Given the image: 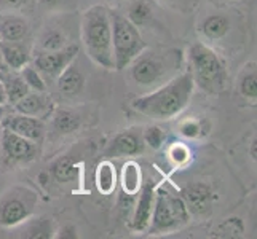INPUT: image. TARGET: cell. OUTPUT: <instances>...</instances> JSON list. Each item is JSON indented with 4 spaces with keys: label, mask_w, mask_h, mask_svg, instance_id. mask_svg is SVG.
<instances>
[{
    "label": "cell",
    "mask_w": 257,
    "mask_h": 239,
    "mask_svg": "<svg viewBox=\"0 0 257 239\" xmlns=\"http://www.w3.org/2000/svg\"><path fill=\"white\" fill-rule=\"evenodd\" d=\"M120 182L123 193H126L128 196H135L139 193L141 187H143V174H141V167L138 166V163L128 161L123 164Z\"/></svg>",
    "instance_id": "ffe728a7"
},
{
    "label": "cell",
    "mask_w": 257,
    "mask_h": 239,
    "mask_svg": "<svg viewBox=\"0 0 257 239\" xmlns=\"http://www.w3.org/2000/svg\"><path fill=\"white\" fill-rule=\"evenodd\" d=\"M190 220V212L185 206L181 194H176L165 187L155 188V204L150 225L147 228L149 234H166L181 229Z\"/></svg>",
    "instance_id": "5b68a950"
},
{
    "label": "cell",
    "mask_w": 257,
    "mask_h": 239,
    "mask_svg": "<svg viewBox=\"0 0 257 239\" xmlns=\"http://www.w3.org/2000/svg\"><path fill=\"white\" fill-rule=\"evenodd\" d=\"M128 20L139 26H144L147 21L152 20V7H150L149 0H131L128 7Z\"/></svg>",
    "instance_id": "d4e9b609"
},
{
    "label": "cell",
    "mask_w": 257,
    "mask_h": 239,
    "mask_svg": "<svg viewBox=\"0 0 257 239\" xmlns=\"http://www.w3.org/2000/svg\"><path fill=\"white\" fill-rule=\"evenodd\" d=\"M20 74L23 77V80L26 82V85L29 86L31 91H40V93H47L48 90V85L45 82V78L42 77V74L39 72L37 69L34 67V64H26L21 70Z\"/></svg>",
    "instance_id": "4316f807"
},
{
    "label": "cell",
    "mask_w": 257,
    "mask_h": 239,
    "mask_svg": "<svg viewBox=\"0 0 257 239\" xmlns=\"http://www.w3.org/2000/svg\"><path fill=\"white\" fill-rule=\"evenodd\" d=\"M0 42H2V39H0ZM5 63H4V58H2V51H0V70H5Z\"/></svg>",
    "instance_id": "8d00e7d4"
},
{
    "label": "cell",
    "mask_w": 257,
    "mask_h": 239,
    "mask_svg": "<svg viewBox=\"0 0 257 239\" xmlns=\"http://www.w3.org/2000/svg\"><path fill=\"white\" fill-rule=\"evenodd\" d=\"M31 26L26 18L16 12L0 13V39L5 42H26L29 37Z\"/></svg>",
    "instance_id": "5bb4252c"
},
{
    "label": "cell",
    "mask_w": 257,
    "mask_h": 239,
    "mask_svg": "<svg viewBox=\"0 0 257 239\" xmlns=\"http://www.w3.org/2000/svg\"><path fill=\"white\" fill-rule=\"evenodd\" d=\"M78 55V45L67 43L66 47L55 51H39L34 56V67L47 80H56L63 70L72 64Z\"/></svg>",
    "instance_id": "ba28073f"
},
{
    "label": "cell",
    "mask_w": 257,
    "mask_h": 239,
    "mask_svg": "<svg viewBox=\"0 0 257 239\" xmlns=\"http://www.w3.org/2000/svg\"><path fill=\"white\" fill-rule=\"evenodd\" d=\"M203 131H205V128H203L201 121L195 120V118H187L181 121L179 125V134L187 137V139H198L203 136Z\"/></svg>",
    "instance_id": "f1b7e54d"
},
{
    "label": "cell",
    "mask_w": 257,
    "mask_h": 239,
    "mask_svg": "<svg viewBox=\"0 0 257 239\" xmlns=\"http://www.w3.org/2000/svg\"><path fill=\"white\" fill-rule=\"evenodd\" d=\"M51 175L59 183H70L77 179V166L69 156L59 158L51 166Z\"/></svg>",
    "instance_id": "cb8c5ba5"
},
{
    "label": "cell",
    "mask_w": 257,
    "mask_h": 239,
    "mask_svg": "<svg viewBox=\"0 0 257 239\" xmlns=\"http://www.w3.org/2000/svg\"><path fill=\"white\" fill-rule=\"evenodd\" d=\"M39 2L43 7H47V8H56V7H59L61 4H63L64 0H39Z\"/></svg>",
    "instance_id": "836d02e7"
},
{
    "label": "cell",
    "mask_w": 257,
    "mask_h": 239,
    "mask_svg": "<svg viewBox=\"0 0 257 239\" xmlns=\"http://www.w3.org/2000/svg\"><path fill=\"white\" fill-rule=\"evenodd\" d=\"M5 104H7V96L2 88V83H0V105H5Z\"/></svg>",
    "instance_id": "e575fe53"
},
{
    "label": "cell",
    "mask_w": 257,
    "mask_h": 239,
    "mask_svg": "<svg viewBox=\"0 0 257 239\" xmlns=\"http://www.w3.org/2000/svg\"><path fill=\"white\" fill-rule=\"evenodd\" d=\"M56 237H63V239H66V237H69V239H75V237H78V234H77V228L74 226V225H64L61 229H56Z\"/></svg>",
    "instance_id": "d6a6232c"
},
{
    "label": "cell",
    "mask_w": 257,
    "mask_h": 239,
    "mask_svg": "<svg viewBox=\"0 0 257 239\" xmlns=\"http://www.w3.org/2000/svg\"><path fill=\"white\" fill-rule=\"evenodd\" d=\"M155 185L152 182H147L139 190V198L136 202L135 212H133L131 218V229L136 233H144L150 225V218H152L154 204H155Z\"/></svg>",
    "instance_id": "4fadbf2b"
},
{
    "label": "cell",
    "mask_w": 257,
    "mask_h": 239,
    "mask_svg": "<svg viewBox=\"0 0 257 239\" xmlns=\"http://www.w3.org/2000/svg\"><path fill=\"white\" fill-rule=\"evenodd\" d=\"M51 99L47 96V93L40 91H29L24 97L13 104L15 112L29 115V117H37V118H47L51 115Z\"/></svg>",
    "instance_id": "9a60e30c"
},
{
    "label": "cell",
    "mask_w": 257,
    "mask_h": 239,
    "mask_svg": "<svg viewBox=\"0 0 257 239\" xmlns=\"http://www.w3.org/2000/svg\"><path fill=\"white\" fill-rule=\"evenodd\" d=\"M39 194L24 185H15L0 196V226L16 228L35 214Z\"/></svg>",
    "instance_id": "52a82bcc"
},
{
    "label": "cell",
    "mask_w": 257,
    "mask_h": 239,
    "mask_svg": "<svg viewBox=\"0 0 257 239\" xmlns=\"http://www.w3.org/2000/svg\"><path fill=\"white\" fill-rule=\"evenodd\" d=\"M0 83H2V88L7 96V102L15 104L28 94L31 90L29 86L26 85V82L23 80L20 70H0Z\"/></svg>",
    "instance_id": "ac0fdd59"
},
{
    "label": "cell",
    "mask_w": 257,
    "mask_h": 239,
    "mask_svg": "<svg viewBox=\"0 0 257 239\" xmlns=\"http://www.w3.org/2000/svg\"><path fill=\"white\" fill-rule=\"evenodd\" d=\"M181 198L184 199L185 206H187L190 215H208L212 204H214L216 194L212 188L205 182H193L184 187L181 191Z\"/></svg>",
    "instance_id": "30bf717a"
},
{
    "label": "cell",
    "mask_w": 257,
    "mask_h": 239,
    "mask_svg": "<svg viewBox=\"0 0 257 239\" xmlns=\"http://www.w3.org/2000/svg\"><path fill=\"white\" fill-rule=\"evenodd\" d=\"M230 31V20L224 15L208 16L201 24V32L208 40H220L224 39Z\"/></svg>",
    "instance_id": "7402d4cb"
},
{
    "label": "cell",
    "mask_w": 257,
    "mask_h": 239,
    "mask_svg": "<svg viewBox=\"0 0 257 239\" xmlns=\"http://www.w3.org/2000/svg\"><path fill=\"white\" fill-rule=\"evenodd\" d=\"M187 61L195 86L206 94H220L227 86L228 72L224 59L201 42H195L187 50Z\"/></svg>",
    "instance_id": "3957f363"
},
{
    "label": "cell",
    "mask_w": 257,
    "mask_h": 239,
    "mask_svg": "<svg viewBox=\"0 0 257 239\" xmlns=\"http://www.w3.org/2000/svg\"><path fill=\"white\" fill-rule=\"evenodd\" d=\"M146 142L141 129H128L113 137L105 150L107 158H123V156H138L144 153Z\"/></svg>",
    "instance_id": "7c38bea8"
},
{
    "label": "cell",
    "mask_w": 257,
    "mask_h": 239,
    "mask_svg": "<svg viewBox=\"0 0 257 239\" xmlns=\"http://www.w3.org/2000/svg\"><path fill=\"white\" fill-rule=\"evenodd\" d=\"M18 229V237L26 239H50L56 236V226L51 217L40 215V217H29L23 222Z\"/></svg>",
    "instance_id": "2e32d148"
},
{
    "label": "cell",
    "mask_w": 257,
    "mask_h": 239,
    "mask_svg": "<svg viewBox=\"0 0 257 239\" xmlns=\"http://www.w3.org/2000/svg\"><path fill=\"white\" fill-rule=\"evenodd\" d=\"M0 132H2V125H0Z\"/></svg>",
    "instance_id": "f35d334b"
},
{
    "label": "cell",
    "mask_w": 257,
    "mask_h": 239,
    "mask_svg": "<svg viewBox=\"0 0 257 239\" xmlns=\"http://www.w3.org/2000/svg\"><path fill=\"white\" fill-rule=\"evenodd\" d=\"M143 137L146 145H149L150 148H160L165 142V132L158 128V126H149L143 131Z\"/></svg>",
    "instance_id": "f546056e"
},
{
    "label": "cell",
    "mask_w": 257,
    "mask_h": 239,
    "mask_svg": "<svg viewBox=\"0 0 257 239\" xmlns=\"http://www.w3.org/2000/svg\"><path fill=\"white\" fill-rule=\"evenodd\" d=\"M80 126V115L66 107H58L53 112V128L59 134H69Z\"/></svg>",
    "instance_id": "44dd1931"
},
{
    "label": "cell",
    "mask_w": 257,
    "mask_h": 239,
    "mask_svg": "<svg viewBox=\"0 0 257 239\" xmlns=\"http://www.w3.org/2000/svg\"><path fill=\"white\" fill-rule=\"evenodd\" d=\"M67 45V37L58 29H45L39 39L40 51H55Z\"/></svg>",
    "instance_id": "484cf974"
},
{
    "label": "cell",
    "mask_w": 257,
    "mask_h": 239,
    "mask_svg": "<svg viewBox=\"0 0 257 239\" xmlns=\"http://www.w3.org/2000/svg\"><path fill=\"white\" fill-rule=\"evenodd\" d=\"M195 90L190 70L171 77L165 85L152 93L138 96L133 99L131 107L138 113L157 121H168L181 115L192 101Z\"/></svg>",
    "instance_id": "6da1fadb"
},
{
    "label": "cell",
    "mask_w": 257,
    "mask_h": 239,
    "mask_svg": "<svg viewBox=\"0 0 257 239\" xmlns=\"http://www.w3.org/2000/svg\"><path fill=\"white\" fill-rule=\"evenodd\" d=\"M181 64V51H143L130 64L133 80L141 86H155Z\"/></svg>",
    "instance_id": "8992f818"
},
{
    "label": "cell",
    "mask_w": 257,
    "mask_h": 239,
    "mask_svg": "<svg viewBox=\"0 0 257 239\" xmlns=\"http://www.w3.org/2000/svg\"><path fill=\"white\" fill-rule=\"evenodd\" d=\"M59 91L67 97H75L83 91L85 86V75L77 66L69 64L63 72L56 78Z\"/></svg>",
    "instance_id": "d6986e66"
},
{
    "label": "cell",
    "mask_w": 257,
    "mask_h": 239,
    "mask_svg": "<svg viewBox=\"0 0 257 239\" xmlns=\"http://www.w3.org/2000/svg\"><path fill=\"white\" fill-rule=\"evenodd\" d=\"M80 32L88 58L105 70H115L109 8L101 4L88 8L82 16Z\"/></svg>",
    "instance_id": "7a4b0ae2"
},
{
    "label": "cell",
    "mask_w": 257,
    "mask_h": 239,
    "mask_svg": "<svg viewBox=\"0 0 257 239\" xmlns=\"http://www.w3.org/2000/svg\"><path fill=\"white\" fill-rule=\"evenodd\" d=\"M249 152H251V156H252V159L255 161V137H254V140L251 142V148H249Z\"/></svg>",
    "instance_id": "d590c367"
},
{
    "label": "cell",
    "mask_w": 257,
    "mask_h": 239,
    "mask_svg": "<svg viewBox=\"0 0 257 239\" xmlns=\"http://www.w3.org/2000/svg\"><path fill=\"white\" fill-rule=\"evenodd\" d=\"M240 93L246 99L255 101L257 97V74L255 64H249L244 72L240 75Z\"/></svg>",
    "instance_id": "83f0119b"
},
{
    "label": "cell",
    "mask_w": 257,
    "mask_h": 239,
    "mask_svg": "<svg viewBox=\"0 0 257 239\" xmlns=\"http://www.w3.org/2000/svg\"><path fill=\"white\" fill-rule=\"evenodd\" d=\"M0 51L5 67L10 70H21L26 64L31 63L32 53L26 42H0Z\"/></svg>",
    "instance_id": "e0dca14e"
},
{
    "label": "cell",
    "mask_w": 257,
    "mask_h": 239,
    "mask_svg": "<svg viewBox=\"0 0 257 239\" xmlns=\"http://www.w3.org/2000/svg\"><path fill=\"white\" fill-rule=\"evenodd\" d=\"M35 4V0H0L2 12H23Z\"/></svg>",
    "instance_id": "1f68e13d"
},
{
    "label": "cell",
    "mask_w": 257,
    "mask_h": 239,
    "mask_svg": "<svg viewBox=\"0 0 257 239\" xmlns=\"http://www.w3.org/2000/svg\"><path fill=\"white\" fill-rule=\"evenodd\" d=\"M168 156H170L171 161L176 164V166H182L189 161L190 158V150L185 147L184 144L181 142H176L170 147V150H168Z\"/></svg>",
    "instance_id": "4dcf8cb0"
},
{
    "label": "cell",
    "mask_w": 257,
    "mask_h": 239,
    "mask_svg": "<svg viewBox=\"0 0 257 239\" xmlns=\"http://www.w3.org/2000/svg\"><path fill=\"white\" fill-rule=\"evenodd\" d=\"M0 125H2V128L10 129L37 144H40L45 137V121L37 117H29V115L15 112L12 115H5Z\"/></svg>",
    "instance_id": "8fae6325"
},
{
    "label": "cell",
    "mask_w": 257,
    "mask_h": 239,
    "mask_svg": "<svg viewBox=\"0 0 257 239\" xmlns=\"http://www.w3.org/2000/svg\"><path fill=\"white\" fill-rule=\"evenodd\" d=\"M39 144L26 139L16 132L2 128L0 132V150L12 163H31L39 155Z\"/></svg>",
    "instance_id": "9c48e42d"
},
{
    "label": "cell",
    "mask_w": 257,
    "mask_h": 239,
    "mask_svg": "<svg viewBox=\"0 0 257 239\" xmlns=\"http://www.w3.org/2000/svg\"><path fill=\"white\" fill-rule=\"evenodd\" d=\"M96 187L102 194H110L117 187V172L110 161H102L96 167Z\"/></svg>",
    "instance_id": "603a6c76"
},
{
    "label": "cell",
    "mask_w": 257,
    "mask_h": 239,
    "mask_svg": "<svg viewBox=\"0 0 257 239\" xmlns=\"http://www.w3.org/2000/svg\"><path fill=\"white\" fill-rule=\"evenodd\" d=\"M7 115V110H5V105H0V121H2V118Z\"/></svg>",
    "instance_id": "74e56055"
},
{
    "label": "cell",
    "mask_w": 257,
    "mask_h": 239,
    "mask_svg": "<svg viewBox=\"0 0 257 239\" xmlns=\"http://www.w3.org/2000/svg\"><path fill=\"white\" fill-rule=\"evenodd\" d=\"M110 23L115 70H125L135 61V58L147 48V45L139 32V28L128 20L126 15L110 10Z\"/></svg>",
    "instance_id": "277c9868"
}]
</instances>
